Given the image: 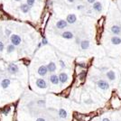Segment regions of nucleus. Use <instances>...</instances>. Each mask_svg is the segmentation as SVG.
<instances>
[{"label": "nucleus", "mask_w": 121, "mask_h": 121, "mask_svg": "<svg viewBox=\"0 0 121 121\" xmlns=\"http://www.w3.org/2000/svg\"><path fill=\"white\" fill-rule=\"evenodd\" d=\"M68 26V23L66 20H63V19H60L59 20L57 23H56V28L57 29H60V30H62Z\"/></svg>", "instance_id": "obj_4"}, {"label": "nucleus", "mask_w": 121, "mask_h": 121, "mask_svg": "<svg viewBox=\"0 0 121 121\" xmlns=\"http://www.w3.org/2000/svg\"><path fill=\"white\" fill-rule=\"evenodd\" d=\"M38 74L40 76H45L47 73H48V69H47V66L42 65L39 67L38 69Z\"/></svg>", "instance_id": "obj_7"}, {"label": "nucleus", "mask_w": 121, "mask_h": 121, "mask_svg": "<svg viewBox=\"0 0 121 121\" xmlns=\"http://www.w3.org/2000/svg\"><path fill=\"white\" fill-rule=\"evenodd\" d=\"M11 81L10 80H8V79H4L3 81H1V87H2V89H7L9 85H10Z\"/></svg>", "instance_id": "obj_16"}, {"label": "nucleus", "mask_w": 121, "mask_h": 121, "mask_svg": "<svg viewBox=\"0 0 121 121\" xmlns=\"http://www.w3.org/2000/svg\"><path fill=\"white\" fill-rule=\"evenodd\" d=\"M36 121H46L44 118H43V117H39V118H37Z\"/></svg>", "instance_id": "obj_27"}, {"label": "nucleus", "mask_w": 121, "mask_h": 121, "mask_svg": "<svg viewBox=\"0 0 121 121\" xmlns=\"http://www.w3.org/2000/svg\"><path fill=\"white\" fill-rule=\"evenodd\" d=\"M36 86L39 89H46L47 88V82L43 79H37L36 80Z\"/></svg>", "instance_id": "obj_5"}, {"label": "nucleus", "mask_w": 121, "mask_h": 121, "mask_svg": "<svg viewBox=\"0 0 121 121\" xmlns=\"http://www.w3.org/2000/svg\"><path fill=\"white\" fill-rule=\"evenodd\" d=\"M26 4L29 5L30 7H33L35 4V0H26Z\"/></svg>", "instance_id": "obj_21"}, {"label": "nucleus", "mask_w": 121, "mask_h": 121, "mask_svg": "<svg viewBox=\"0 0 121 121\" xmlns=\"http://www.w3.org/2000/svg\"><path fill=\"white\" fill-rule=\"evenodd\" d=\"M5 35H11V30H9V29H5Z\"/></svg>", "instance_id": "obj_25"}, {"label": "nucleus", "mask_w": 121, "mask_h": 121, "mask_svg": "<svg viewBox=\"0 0 121 121\" xmlns=\"http://www.w3.org/2000/svg\"><path fill=\"white\" fill-rule=\"evenodd\" d=\"M42 43L43 44V45H46V44H48V41L46 39L45 37H43V39H42Z\"/></svg>", "instance_id": "obj_22"}, {"label": "nucleus", "mask_w": 121, "mask_h": 121, "mask_svg": "<svg viewBox=\"0 0 121 121\" xmlns=\"http://www.w3.org/2000/svg\"><path fill=\"white\" fill-rule=\"evenodd\" d=\"M93 9L97 12H101L102 10V4L100 2H95L93 4Z\"/></svg>", "instance_id": "obj_18"}, {"label": "nucleus", "mask_w": 121, "mask_h": 121, "mask_svg": "<svg viewBox=\"0 0 121 121\" xmlns=\"http://www.w3.org/2000/svg\"><path fill=\"white\" fill-rule=\"evenodd\" d=\"M111 43H112V44H114V45L121 44V38L118 37V36H113V37L111 38Z\"/></svg>", "instance_id": "obj_17"}, {"label": "nucleus", "mask_w": 121, "mask_h": 121, "mask_svg": "<svg viewBox=\"0 0 121 121\" xmlns=\"http://www.w3.org/2000/svg\"><path fill=\"white\" fill-rule=\"evenodd\" d=\"M101 121H110V120H109L108 118H107V117H105V118H103V119H102Z\"/></svg>", "instance_id": "obj_29"}, {"label": "nucleus", "mask_w": 121, "mask_h": 121, "mask_svg": "<svg viewBox=\"0 0 121 121\" xmlns=\"http://www.w3.org/2000/svg\"><path fill=\"white\" fill-rule=\"evenodd\" d=\"M59 80L60 83H65L68 81V74L65 72H61L59 74Z\"/></svg>", "instance_id": "obj_13"}, {"label": "nucleus", "mask_w": 121, "mask_h": 121, "mask_svg": "<svg viewBox=\"0 0 121 121\" xmlns=\"http://www.w3.org/2000/svg\"><path fill=\"white\" fill-rule=\"evenodd\" d=\"M47 69H48L49 72H54L56 71V64L53 61H51L47 65Z\"/></svg>", "instance_id": "obj_15"}, {"label": "nucleus", "mask_w": 121, "mask_h": 121, "mask_svg": "<svg viewBox=\"0 0 121 121\" xmlns=\"http://www.w3.org/2000/svg\"><path fill=\"white\" fill-rule=\"evenodd\" d=\"M67 116H68L67 111L64 108H60V110H59V117H60V118H66Z\"/></svg>", "instance_id": "obj_19"}, {"label": "nucleus", "mask_w": 121, "mask_h": 121, "mask_svg": "<svg viewBox=\"0 0 121 121\" xmlns=\"http://www.w3.org/2000/svg\"><path fill=\"white\" fill-rule=\"evenodd\" d=\"M15 46L14 44H9V45H7L6 47V52H7V53H12L13 52H15Z\"/></svg>", "instance_id": "obj_20"}, {"label": "nucleus", "mask_w": 121, "mask_h": 121, "mask_svg": "<svg viewBox=\"0 0 121 121\" xmlns=\"http://www.w3.org/2000/svg\"><path fill=\"white\" fill-rule=\"evenodd\" d=\"M110 30L114 35H119V34L121 33V27L119 26V25H113V26H111Z\"/></svg>", "instance_id": "obj_11"}, {"label": "nucleus", "mask_w": 121, "mask_h": 121, "mask_svg": "<svg viewBox=\"0 0 121 121\" xmlns=\"http://www.w3.org/2000/svg\"><path fill=\"white\" fill-rule=\"evenodd\" d=\"M7 71L10 74H16L19 71V68L15 63H10V64H8V66H7Z\"/></svg>", "instance_id": "obj_3"}, {"label": "nucleus", "mask_w": 121, "mask_h": 121, "mask_svg": "<svg viewBox=\"0 0 121 121\" xmlns=\"http://www.w3.org/2000/svg\"><path fill=\"white\" fill-rule=\"evenodd\" d=\"M10 40H11L12 44H14L15 46H17L21 43L22 38H21L18 35H12L10 36Z\"/></svg>", "instance_id": "obj_2"}, {"label": "nucleus", "mask_w": 121, "mask_h": 121, "mask_svg": "<svg viewBox=\"0 0 121 121\" xmlns=\"http://www.w3.org/2000/svg\"><path fill=\"white\" fill-rule=\"evenodd\" d=\"M80 45H81V50H87V49H89V48H90V45H91V43H90V41L82 40V41H81V43H80Z\"/></svg>", "instance_id": "obj_9"}, {"label": "nucleus", "mask_w": 121, "mask_h": 121, "mask_svg": "<svg viewBox=\"0 0 121 121\" xmlns=\"http://www.w3.org/2000/svg\"><path fill=\"white\" fill-rule=\"evenodd\" d=\"M4 49H5V44H4V43L0 42V52H3Z\"/></svg>", "instance_id": "obj_23"}, {"label": "nucleus", "mask_w": 121, "mask_h": 121, "mask_svg": "<svg viewBox=\"0 0 121 121\" xmlns=\"http://www.w3.org/2000/svg\"><path fill=\"white\" fill-rule=\"evenodd\" d=\"M50 81L52 83V84H54V85L59 84V82H60L59 76L56 75V74H52V75H51L50 76Z\"/></svg>", "instance_id": "obj_12"}, {"label": "nucleus", "mask_w": 121, "mask_h": 121, "mask_svg": "<svg viewBox=\"0 0 121 121\" xmlns=\"http://www.w3.org/2000/svg\"><path fill=\"white\" fill-rule=\"evenodd\" d=\"M106 76H107V78H108L110 81H114L115 80H116V73H115V71H107Z\"/></svg>", "instance_id": "obj_10"}, {"label": "nucleus", "mask_w": 121, "mask_h": 121, "mask_svg": "<svg viewBox=\"0 0 121 121\" xmlns=\"http://www.w3.org/2000/svg\"><path fill=\"white\" fill-rule=\"evenodd\" d=\"M75 0H68V2H70V3H73Z\"/></svg>", "instance_id": "obj_31"}, {"label": "nucleus", "mask_w": 121, "mask_h": 121, "mask_svg": "<svg viewBox=\"0 0 121 121\" xmlns=\"http://www.w3.org/2000/svg\"><path fill=\"white\" fill-rule=\"evenodd\" d=\"M0 84H1V82H0Z\"/></svg>", "instance_id": "obj_33"}, {"label": "nucleus", "mask_w": 121, "mask_h": 121, "mask_svg": "<svg viewBox=\"0 0 121 121\" xmlns=\"http://www.w3.org/2000/svg\"><path fill=\"white\" fill-rule=\"evenodd\" d=\"M42 44H43L42 43H38V48H40L41 46H42Z\"/></svg>", "instance_id": "obj_30"}, {"label": "nucleus", "mask_w": 121, "mask_h": 121, "mask_svg": "<svg viewBox=\"0 0 121 121\" xmlns=\"http://www.w3.org/2000/svg\"><path fill=\"white\" fill-rule=\"evenodd\" d=\"M15 1H16V2H20L21 0H15Z\"/></svg>", "instance_id": "obj_32"}, {"label": "nucleus", "mask_w": 121, "mask_h": 121, "mask_svg": "<svg viewBox=\"0 0 121 121\" xmlns=\"http://www.w3.org/2000/svg\"><path fill=\"white\" fill-rule=\"evenodd\" d=\"M61 37L64 38V39H67V40H71L74 37V35H73L72 32H71V31H65V32H63L61 34Z\"/></svg>", "instance_id": "obj_8"}, {"label": "nucleus", "mask_w": 121, "mask_h": 121, "mask_svg": "<svg viewBox=\"0 0 121 121\" xmlns=\"http://www.w3.org/2000/svg\"><path fill=\"white\" fill-rule=\"evenodd\" d=\"M88 1V3H90V4H94L95 3V0H87Z\"/></svg>", "instance_id": "obj_28"}, {"label": "nucleus", "mask_w": 121, "mask_h": 121, "mask_svg": "<svg viewBox=\"0 0 121 121\" xmlns=\"http://www.w3.org/2000/svg\"><path fill=\"white\" fill-rule=\"evenodd\" d=\"M66 21H67L68 24L72 25V24H74L76 21H77V16H76V15H74V14H70V15H67Z\"/></svg>", "instance_id": "obj_6"}, {"label": "nucleus", "mask_w": 121, "mask_h": 121, "mask_svg": "<svg viewBox=\"0 0 121 121\" xmlns=\"http://www.w3.org/2000/svg\"><path fill=\"white\" fill-rule=\"evenodd\" d=\"M97 85L102 91H107L109 89V83L105 80H99L97 82Z\"/></svg>", "instance_id": "obj_1"}, {"label": "nucleus", "mask_w": 121, "mask_h": 121, "mask_svg": "<svg viewBox=\"0 0 121 121\" xmlns=\"http://www.w3.org/2000/svg\"><path fill=\"white\" fill-rule=\"evenodd\" d=\"M30 6L27 5V4H22L20 6V10L22 13H24V14H27L29 11H30Z\"/></svg>", "instance_id": "obj_14"}, {"label": "nucleus", "mask_w": 121, "mask_h": 121, "mask_svg": "<svg viewBox=\"0 0 121 121\" xmlns=\"http://www.w3.org/2000/svg\"><path fill=\"white\" fill-rule=\"evenodd\" d=\"M60 65L61 66V68H65V63H64V61L63 60H60Z\"/></svg>", "instance_id": "obj_24"}, {"label": "nucleus", "mask_w": 121, "mask_h": 121, "mask_svg": "<svg viewBox=\"0 0 121 121\" xmlns=\"http://www.w3.org/2000/svg\"><path fill=\"white\" fill-rule=\"evenodd\" d=\"M77 9H78V10H82V9H84V5H78V6H77Z\"/></svg>", "instance_id": "obj_26"}]
</instances>
